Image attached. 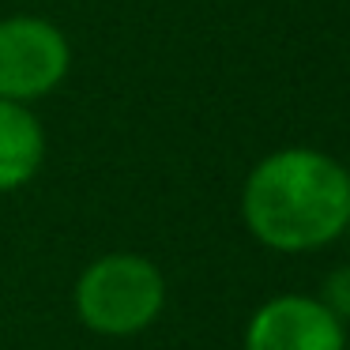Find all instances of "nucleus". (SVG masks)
<instances>
[{
    "label": "nucleus",
    "instance_id": "obj_5",
    "mask_svg": "<svg viewBox=\"0 0 350 350\" xmlns=\"http://www.w3.org/2000/svg\"><path fill=\"white\" fill-rule=\"evenodd\" d=\"M46 162L42 121L23 102L0 98V192H16L34 181Z\"/></svg>",
    "mask_w": 350,
    "mask_h": 350
},
{
    "label": "nucleus",
    "instance_id": "obj_4",
    "mask_svg": "<svg viewBox=\"0 0 350 350\" xmlns=\"http://www.w3.org/2000/svg\"><path fill=\"white\" fill-rule=\"evenodd\" d=\"M245 350H347V324L320 297H267L245 324Z\"/></svg>",
    "mask_w": 350,
    "mask_h": 350
},
{
    "label": "nucleus",
    "instance_id": "obj_3",
    "mask_svg": "<svg viewBox=\"0 0 350 350\" xmlns=\"http://www.w3.org/2000/svg\"><path fill=\"white\" fill-rule=\"evenodd\" d=\"M68 68L72 46L57 23L42 16L0 19V98L31 106L57 91Z\"/></svg>",
    "mask_w": 350,
    "mask_h": 350
},
{
    "label": "nucleus",
    "instance_id": "obj_7",
    "mask_svg": "<svg viewBox=\"0 0 350 350\" xmlns=\"http://www.w3.org/2000/svg\"><path fill=\"white\" fill-rule=\"evenodd\" d=\"M347 350H350V335H347Z\"/></svg>",
    "mask_w": 350,
    "mask_h": 350
},
{
    "label": "nucleus",
    "instance_id": "obj_1",
    "mask_svg": "<svg viewBox=\"0 0 350 350\" xmlns=\"http://www.w3.org/2000/svg\"><path fill=\"white\" fill-rule=\"evenodd\" d=\"M241 219L275 252H312L350 230V170L317 147H282L252 166Z\"/></svg>",
    "mask_w": 350,
    "mask_h": 350
},
{
    "label": "nucleus",
    "instance_id": "obj_2",
    "mask_svg": "<svg viewBox=\"0 0 350 350\" xmlns=\"http://www.w3.org/2000/svg\"><path fill=\"white\" fill-rule=\"evenodd\" d=\"M166 309V275L139 252H106L91 260L76 282V312L83 327L109 339L139 335Z\"/></svg>",
    "mask_w": 350,
    "mask_h": 350
},
{
    "label": "nucleus",
    "instance_id": "obj_6",
    "mask_svg": "<svg viewBox=\"0 0 350 350\" xmlns=\"http://www.w3.org/2000/svg\"><path fill=\"white\" fill-rule=\"evenodd\" d=\"M320 301L332 309L335 320L350 324V264L342 267H332L324 275V286H320Z\"/></svg>",
    "mask_w": 350,
    "mask_h": 350
}]
</instances>
